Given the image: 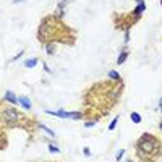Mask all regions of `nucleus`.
Wrapping results in <instances>:
<instances>
[{"label": "nucleus", "instance_id": "1", "mask_svg": "<svg viewBox=\"0 0 162 162\" xmlns=\"http://www.w3.org/2000/svg\"><path fill=\"white\" fill-rule=\"evenodd\" d=\"M122 96V83H97L91 86L84 94V105H86V113L97 110L99 117H104L112 110V107L118 102Z\"/></svg>", "mask_w": 162, "mask_h": 162}, {"label": "nucleus", "instance_id": "2", "mask_svg": "<svg viewBox=\"0 0 162 162\" xmlns=\"http://www.w3.org/2000/svg\"><path fill=\"white\" fill-rule=\"evenodd\" d=\"M37 39L46 46L49 42H62L73 46L76 34L71 28H68L62 21L60 16L49 15L41 21L39 29H37Z\"/></svg>", "mask_w": 162, "mask_h": 162}, {"label": "nucleus", "instance_id": "3", "mask_svg": "<svg viewBox=\"0 0 162 162\" xmlns=\"http://www.w3.org/2000/svg\"><path fill=\"white\" fill-rule=\"evenodd\" d=\"M135 151L141 162H157L162 156V141L151 133H143L135 144Z\"/></svg>", "mask_w": 162, "mask_h": 162}, {"label": "nucleus", "instance_id": "4", "mask_svg": "<svg viewBox=\"0 0 162 162\" xmlns=\"http://www.w3.org/2000/svg\"><path fill=\"white\" fill-rule=\"evenodd\" d=\"M31 123H36L34 120L28 118L26 115H23L16 107L0 102V128H25L26 131L34 133V126H31ZM37 126V125H36Z\"/></svg>", "mask_w": 162, "mask_h": 162}, {"label": "nucleus", "instance_id": "5", "mask_svg": "<svg viewBox=\"0 0 162 162\" xmlns=\"http://www.w3.org/2000/svg\"><path fill=\"white\" fill-rule=\"evenodd\" d=\"M5 99L10 102V104H13V105H16V104H20V101H18V97H16L15 94H13L12 91H7L5 92Z\"/></svg>", "mask_w": 162, "mask_h": 162}, {"label": "nucleus", "instance_id": "6", "mask_svg": "<svg viewBox=\"0 0 162 162\" xmlns=\"http://www.w3.org/2000/svg\"><path fill=\"white\" fill-rule=\"evenodd\" d=\"M7 144H8L7 135H5V131H3L2 128H0V151H2V149H5V147H7Z\"/></svg>", "mask_w": 162, "mask_h": 162}, {"label": "nucleus", "instance_id": "7", "mask_svg": "<svg viewBox=\"0 0 162 162\" xmlns=\"http://www.w3.org/2000/svg\"><path fill=\"white\" fill-rule=\"evenodd\" d=\"M18 101H20V104H21V105H23V107H25L26 110H29L31 107H33V104H31V101H29V99L26 97V96H21V97H20Z\"/></svg>", "mask_w": 162, "mask_h": 162}, {"label": "nucleus", "instance_id": "8", "mask_svg": "<svg viewBox=\"0 0 162 162\" xmlns=\"http://www.w3.org/2000/svg\"><path fill=\"white\" fill-rule=\"evenodd\" d=\"M126 58H128V50H122V52H120V55H118V58H117V65H122L123 62L126 60Z\"/></svg>", "mask_w": 162, "mask_h": 162}, {"label": "nucleus", "instance_id": "9", "mask_svg": "<svg viewBox=\"0 0 162 162\" xmlns=\"http://www.w3.org/2000/svg\"><path fill=\"white\" fill-rule=\"evenodd\" d=\"M109 78H110V80H113V81H117V83H122V81H123V80H122V76H120V75L117 73L115 70L109 71Z\"/></svg>", "mask_w": 162, "mask_h": 162}, {"label": "nucleus", "instance_id": "10", "mask_svg": "<svg viewBox=\"0 0 162 162\" xmlns=\"http://www.w3.org/2000/svg\"><path fill=\"white\" fill-rule=\"evenodd\" d=\"M46 50H47V54H49V55H54L55 54V42L46 44Z\"/></svg>", "mask_w": 162, "mask_h": 162}, {"label": "nucleus", "instance_id": "11", "mask_svg": "<svg viewBox=\"0 0 162 162\" xmlns=\"http://www.w3.org/2000/svg\"><path fill=\"white\" fill-rule=\"evenodd\" d=\"M37 126H39L41 130H44V131H46V133H47V135H49V136H52V138L55 136V133H54V131H52V130H50V128H47L46 125H42V123H37Z\"/></svg>", "mask_w": 162, "mask_h": 162}, {"label": "nucleus", "instance_id": "12", "mask_svg": "<svg viewBox=\"0 0 162 162\" xmlns=\"http://www.w3.org/2000/svg\"><path fill=\"white\" fill-rule=\"evenodd\" d=\"M36 63H37V58H28V60L25 62V67L33 68V67H36Z\"/></svg>", "mask_w": 162, "mask_h": 162}, {"label": "nucleus", "instance_id": "13", "mask_svg": "<svg viewBox=\"0 0 162 162\" xmlns=\"http://www.w3.org/2000/svg\"><path fill=\"white\" fill-rule=\"evenodd\" d=\"M131 120H133V123H141V115L138 112H131Z\"/></svg>", "mask_w": 162, "mask_h": 162}, {"label": "nucleus", "instance_id": "14", "mask_svg": "<svg viewBox=\"0 0 162 162\" xmlns=\"http://www.w3.org/2000/svg\"><path fill=\"white\" fill-rule=\"evenodd\" d=\"M118 120H120V117H115V118L112 120V123L109 125V130H110V131H113V130H115V126H117V123H118Z\"/></svg>", "mask_w": 162, "mask_h": 162}, {"label": "nucleus", "instance_id": "15", "mask_svg": "<svg viewBox=\"0 0 162 162\" xmlns=\"http://www.w3.org/2000/svg\"><path fill=\"white\" fill-rule=\"evenodd\" d=\"M49 151H50V153H58L60 149L57 147V144H49Z\"/></svg>", "mask_w": 162, "mask_h": 162}, {"label": "nucleus", "instance_id": "16", "mask_svg": "<svg viewBox=\"0 0 162 162\" xmlns=\"http://www.w3.org/2000/svg\"><path fill=\"white\" fill-rule=\"evenodd\" d=\"M123 154H125V149H120L118 153H117V161H120L123 157Z\"/></svg>", "mask_w": 162, "mask_h": 162}, {"label": "nucleus", "instance_id": "17", "mask_svg": "<svg viewBox=\"0 0 162 162\" xmlns=\"http://www.w3.org/2000/svg\"><path fill=\"white\" fill-rule=\"evenodd\" d=\"M96 123H97V120H92V122H88L86 123V128H91V126H94Z\"/></svg>", "mask_w": 162, "mask_h": 162}, {"label": "nucleus", "instance_id": "18", "mask_svg": "<svg viewBox=\"0 0 162 162\" xmlns=\"http://www.w3.org/2000/svg\"><path fill=\"white\" fill-rule=\"evenodd\" d=\"M84 156H88V157H89V156H91V151H89V149H88V147H86V149H84Z\"/></svg>", "mask_w": 162, "mask_h": 162}, {"label": "nucleus", "instance_id": "19", "mask_svg": "<svg viewBox=\"0 0 162 162\" xmlns=\"http://www.w3.org/2000/svg\"><path fill=\"white\" fill-rule=\"evenodd\" d=\"M159 110L162 112V97H161V101H159Z\"/></svg>", "mask_w": 162, "mask_h": 162}, {"label": "nucleus", "instance_id": "20", "mask_svg": "<svg viewBox=\"0 0 162 162\" xmlns=\"http://www.w3.org/2000/svg\"><path fill=\"white\" fill-rule=\"evenodd\" d=\"M20 2H25V0H13V3H20Z\"/></svg>", "mask_w": 162, "mask_h": 162}, {"label": "nucleus", "instance_id": "21", "mask_svg": "<svg viewBox=\"0 0 162 162\" xmlns=\"http://www.w3.org/2000/svg\"><path fill=\"white\" fill-rule=\"evenodd\" d=\"M159 128H161V131H162V120L159 122Z\"/></svg>", "mask_w": 162, "mask_h": 162}, {"label": "nucleus", "instance_id": "22", "mask_svg": "<svg viewBox=\"0 0 162 162\" xmlns=\"http://www.w3.org/2000/svg\"><path fill=\"white\" fill-rule=\"evenodd\" d=\"M126 162H135V161H131V159H130V161H126Z\"/></svg>", "mask_w": 162, "mask_h": 162}, {"label": "nucleus", "instance_id": "23", "mask_svg": "<svg viewBox=\"0 0 162 162\" xmlns=\"http://www.w3.org/2000/svg\"><path fill=\"white\" fill-rule=\"evenodd\" d=\"M161 5H162V0H161Z\"/></svg>", "mask_w": 162, "mask_h": 162}]
</instances>
